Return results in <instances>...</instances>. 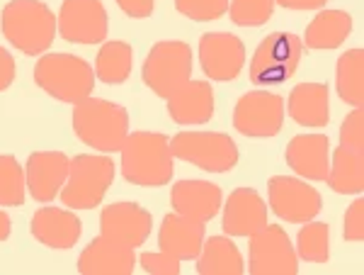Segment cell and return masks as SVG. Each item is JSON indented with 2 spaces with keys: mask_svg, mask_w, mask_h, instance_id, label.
Wrapping results in <instances>:
<instances>
[{
  "mask_svg": "<svg viewBox=\"0 0 364 275\" xmlns=\"http://www.w3.org/2000/svg\"><path fill=\"white\" fill-rule=\"evenodd\" d=\"M122 175L134 185L161 188L173 178L170 139L161 132L127 134L122 144Z\"/></svg>",
  "mask_w": 364,
  "mask_h": 275,
  "instance_id": "obj_1",
  "label": "cell"
},
{
  "mask_svg": "<svg viewBox=\"0 0 364 275\" xmlns=\"http://www.w3.org/2000/svg\"><path fill=\"white\" fill-rule=\"evenodd\" d=\"M3 34L15 49L27 56H39L51 46L58 29L56 15L39 0H10L3 10Z\"/></svg>",
  "mask_w": 364,
  "mask_h": 275,
  "instance_id": "obj_2",
  "label": "cell"
},
{
  "mask_svg": "<svg viewBox=\"0 0 364 275\" xmlns=\"http://www.w3.org/2000/svg\"><path fill=\"white\" fill-rule=\"evenodd\" d=\"M73 132L95 151H119L129 134V113L117 103L85 98L73 108Z\"/></svg>",
  "mask_w": 364,
  "mask_h": 275,
  "instance_id": "obj_3",
  "label": "cell"
},
{
  "mask_svg": "<svg viewBox=\"0 0 364 275\" xmlns=\"http://www.w3.org/2000/svg\"><path fill=\"white\" fill-rule=\"evenodd\" d=\"M34 83L54 100L75 105L90 98L95 88V71L80 56L44 54L34 66Z\"/></svg>",
  "mask_w": 364,
  "mask_h": 275,
  "instance_id": "obj_4",
  "label": "cell"
},
{
  "mask_svg": "<svg viewBox=\"0 0 364 275\" xmlns=\"http://www.w3.org/2000/svg\"><path fill=\"white\" fill-rule=\"evenodd\" d=\"M114 180V161L97 154L70 159L68 178L61 188V202L68 209H92L102 202Z\"/></svg>",
  "mask_w": 364,
  "mask_h": 275,
  "instance_id": "obj_5",
  "label": "cell"
},
{
  "mask_svg": "<svg viewBox=\"0 0 364 275\" xmlns=\"http://www.w3.org/2000/svg\"><path fill=\"white\" fill-rule=\"evenodd\" d=\"M170 151L209 173H226L238 163V146L224 132H180L170 139Z\"/></svg>",
  "mask_w": 364,
  "mask_h": 275,
  "instance_id": "obj_6",
  "label": "cell"
},
{
  "mask_svg": "<svg viewBox=\"0 0 364 275\" xmlns=\"http://www.w3.org/2000/svg\"><path fill=\"white\" fill-rule=\"evenodd\" d=\"M304 44L291 32L267 34L250 61V81L257 85H279L296 73Z\"/></svg>",
  "mask_w": 364,
  "mask_h": 275,
  "instance_id": "obj_7",
  "label": "cell"
},
{
  "mask_svg": "<svg viewBox=\"0 0 364 275\" xmlns=\"http://www.w3.org/2000/svg\"><path fill=\"white\" fill-rule=\"evenodd\" d=\"M141 76H144V83L158 98H170L192 76L190 44L178 42V39H166V42H158L156 46H151Z\"/></svg>",
  "mask_w": 364,
  "mask_h": 275,
  "instance_id": "obj_8",
  "label": "cell"
},
{
  "mask_svg": "<svg viewBox=\"0 0 364 275\" xmlns=\"http://www.w3.org/2000/svg\"><path fill=\"white\" fill-rule=\"evenodd\" d=\"M250 263L252 275H294L299 271V256L291 239L277 224H265L250 234Z\"/></svg>",
  "mask_w": 364,
  "mask_h": 275,
  "instance_id": "obj_9",
  "label": "cell"
},
{
  "mask_svg": "<svg viewBox=\"0 0 364 275\" xmlns=\"http://www.w3.org/2000/svg\"><path fill=\"white\" fill-rule=\"evenodd\" d=\"M284 100L267 90H250L233 108V127L252 139H269L282 130Z\"/></svg>",
  "mask_w": 364,
  "mask_h": 275,
  "instance_id": "obj_10",
  "label": "cell"
},
{
  "mask_svg": "<svg viewBox=\"0 0 364 275\" xmlns=\"http://www.w3.org/2000/svg\"><path fill=\"white\" fill-rule=\"evenodd\" d=\"M267 192L272 212L291 224H301V222L318 217L323 207L321 192L301 178L274 175L267 183Z\"/></svg>",
  "mask_w": 364,
  "mask_h": 275,
  "instance_id": "obj_11",
  "label": "cell"
},
{
  "mask_svg": "<svg viewBox=\"0 0 364 275\" xmlns=\"http://www.w3.org/2000/svg\"><path fill=\"white\" fill-rule=\"evenodd\" d=\"M58 34L70 44H97L107 37V10L100 0H63Z\"/></svg>",
  "mask_w": 364,
  "mask_h": 275,
  "instance_id": "obj_12",
  "label": "cell"
},
{
  "mask_svg": "<svg viewBox=\"0 0 364 275\" xmlns=\"http://www.w3.org/2000/svg\"><path fill=\"white\" fill-rule=\"evenodd\" d=\"M199 63L211 81H233L243 71L245 46L231 32H207L199 39Z\"/></svg>",
  "mask_w": 364,
  "mask_h": 275,
  "instance_id": "obj_13",
  "label": "cell"
},
{
  "mask_svg": "<svg viewBox=\"0 0 364 275\" xmlns=\"http://www.w3.org/2000/svg\"><path fill=\"white\" fill-rule=\"evenodd\" d=\"M154 219L136 202H114L107 204L100 214V232L109 239L136 249L151 237Z\"/></svg>",
  "mask_w": 364,
  "mask_h": 275,
  "instance_id": "obj_14",
  "label": "cell"
},
{
  "mask_svg": "<svg viewBox=\"0 0 364 275\" xmlns=\"http://www.w3.org/2000/svg\"><path fill=\"white\" fill-rule=\"evenodd\" d=\"M70 159L63 151H34L27 159V192L37 202H49L61 192L68 178Z\"/></svg>",
  "mask_w": 364,
  "mask_h": 275,
  "instance_id": "obj_15",
  "label": "cell"
},
{
  "mask_svg": "<svg viewBox=\"0 0 364 275\" xmlns=\"http://www.w3.org/2000/svg\"><path fill=\"white\" fill-rule=\"evenodd\" d=\"M170 204L182 217L207 224L219 214L224 204V192L209 180H178L170 190Z\"/></svg>",
  "mask_w": 364,
  "mask_h": 275,
  "instance_id": "obj_16",
  "label": "cell"
},
{
  "mask_svg": "<svg viewBox=\"0 0 364 275\" xmlns=\"http://www.w3.org/2000/svg\"><path fill=\"white\" fill-rule=\"evenodd\" d=\"M134 266H136L134 249L105 234L87 244L78 259V273L83 275H129Z\"/></svg>",
  "mask_w": 364,
  "mask_h": 275,
  "instance_id": "obj_17",
  "label": "cell"
},
{
  "mask_svg": "<svg viewBox=\"0 0 364 275\" xmlns=\"http://www.w3.org/2000/svg\"><path fill=\"white\" fill-rule=\"evenodd\" d=\"M267 224V204L252 188H236L226 197L221 227L228 237H250Z\"/></svg>",
  "mask_w": 364,
  "mask_h": 275,
  "instance_id": "obj_18",
  "label": "cell"
},
{
  "mask_svg": "<svg viewBox=\"0 0 364 275\" xmlns=\"http://www.w3.org/2000/svg\"><path fill=\"white\" fill-rule=\"evenodd\" d=\"M32 237L37 239L39 244L49 249H58L66 251L73 249L80 239V232H83V224L68 209H58V207H42L32 214Z\"/></svg>",
  "mask_w": 364,
  "mask_h": 275,
  "instance_id": "obj_19",
  "label": "cell"
},
{
  "mask_svg": "<svg viewBox=\"0 0 364 275\" xmlns=\"http://www.w3.org/2000/svg\"><path fill=\"white\" fill-rule=\"evenodd\" d=\"M287 163L301 178L326 180L331 168V142L326 134H299L287 144Z\"/></svg>",
  "mask_w": 364,
  "mask_h": 275,
  "instance_id": "obj_20",
  "label": "cell"
},
{
  "mask_svg": "<svg viewBox=\"0 0 364 275\" xmlns=\"http://www.w3.org/2000/svg\"><path fill=\"white\" fill-rule=\"evenodd\" d=\"M168 100V113L178 125H204L214 117L216 100L207 81H187Z\"/></svg>",
  "mask_w": 364,
  "mask_h": 275,
  "instance_id": "obj_21",
  "label": "cell"
},
{
  "mask_svg": "<svg viewBox=\"0 0 364 275\" xmlns=\"http://www.w3.org/2000/svg\"><path fill=\"white\" fill-rule=\"evenodd\" d=\"M204 224L195 219H187L173 212L163 217L161 232H158V247L166 254L175 256L178 261H195L204 244Z\"/></svg>",
  "mask_w": 364,
  "mask_h": 275,
  "instance_id": "obj_22",
  "label": "cell"
},
{
  "mask_svg": "<svg viewBox=\"0 0 364 275\" xmlns=\"http://www.w3.org/2000/svg\"><path fill=\"white\" fill-rule=\"evenodd\" d=\"M287 110L301 127H326L331 122V90L326 83H299L287 100Z\"/></svg>",
  "mask_w": 364,
  "mask_h": 275,
  "instance_id": "obj_23",
  "label": "cell"
},
{
  "mask_svg": "<svg viewBox=\"0 0 364 275\" xmlns=\"http://www.w3.org/2000/svg\"><path fill=\"white\" fill-rule=\"evenodd\" d=\"M352 32V17L345 10H321L306 27L304 42L309 49H338Z\"/></svg>",
  "mask_w": 364,
  "mask_h": 275,
  "instance_id": "obj_24",
  "label": "cell"
},
{
  "mask_svg": "<svg viewBox=\"0 0 364 275\" xmlns=\"http://www.w3.org/2000/svg\"><path fill=\"white\" fill-rule=\"evenodd\" d=\"M197 271L202 275H240L245 271L243 256L226 237H211L202 244L197 256Z\"/></svg>",
  "mask_w": 364,
  "mask_h": 275,
  "instance_id": "obj_25",
  "label": "cell"
},
{
  "mask_svg": "<svg viewBox=\"0 0 364 275\" xmlns=\"http://www.w3.org/2000/svg\"><path fill=\"white\" fill-rule=\"evenodd\" d=\"M326 183L340 195H360L364 188V156L360 151L338 146L333 151Z\"/></svg>",
  "mask_w": 364,
  "mask_h": 275,
  "instance_id": "obj_26",
  "label": "cell"
},
{
  "mask_svg": "<svg viewBox=\"0 0 364 275\" xmlns=\"http://www.w3.org/2000/svg\"><path fill=\"white\" fill-rule=\"evenodd\" d=\"M134 66V49L129 42L114 39V42H105L100 46L95 58V78L107 85H122L129 78Z\"/></svg>",
  "mask_w": 364,
  "mask_h": 275,
  "instance_id": "obj_27",
  "label": "cell"
},
{
  "mask_svg": "<svg viewBox=\"0 0 364 275\" xmlns=\"http://www.w3.org/2000/svg\"><path fill=\"white\" fill-rule=\"evenodd\" d=\"M336 88L343 103L352 108L364 105V51L350 49L338 58L336 66Z\"/></svg>",
  "mask_w": 364,
  "mask_h": 275,
  "instance_id": "obj_28",
  "label": "cell"
},
{
  "mask_svg": "<svg viewBox=\"0 0 364 275\" xmlns=\"http://www.w3.org/2000/svg\"><path fill=\"white\" fill-rule=\"evenodd\" d=\"M296 256L309 263H326L331 259V227L323 222H304L296 239Z\"/></svg>",
  "mask_w": 364,
  "mask_h": 275,
  "instance_id": "obj_29",
  "label": "cell"
},
{
  "mask_svg": "<svg viewBox=\"0 0 364 275\" xmlns=\"http://www.w3.org/2000/svg\"><path fill=\"white\" fill-rule=\"evenodd\" d=\"M27 195L25 168L10 154H0V207H22Z\"/></svg>",
  "mask_w": 364,
  "mask_h": 275,
  "instance_id": "obj_30",
  "label": "cell"
},
{
  "mask_svg": "<svg viewBox=\"0 0 364 275\" xmlns=\"http://www.w3.org/2000/svg\"><path fill=\"white\" fill-rule=\"evenodd\" d=\"M274 13V0H228V15L240 27H262Z\"/></svg>",
  "mask_w": 364,
  "mask_h": 275,
  "instance_id": "obj_31",
  "label": "cell"
},
{
  "mask_svg": "<svg viewBox=\"0 0 364 275\" xmlns=\"http://www.w3.org/2000/svg\"><path fill=\"white\" fill-rule=\"evenodd\" d=\"M175 8L195 22H211L228 13V0H175Z\"/></svg>",
  "mask_w": 364,
  "mask_h": 275,
  "instance_id": "obj_32",
  "label": "cell"
},
{
  "mask_svg": "<svg viewBox=\"0 0 364 275\" xmlns=\"http://www.w3.org/2000/svg\"><path fill=\"white\" fill-rule=\"evenodd\" d=\"M340 146L352 151H364V113L362 108H355L345 117L343 127H340Z\"/></svg>",
  "mask_w": 364,
  "mask_h": 275,
  "instance_id": "obj_33",
  "label": "cell"
},
{
  "mask_svg": "<svg viewBox=\"0 0 364 275\" xmlns=\"http://www.w3.org/2000/svg\"><path fill=\"white\" fill-rule=\"evenodd\" d=\"M141 268L151 275H178L180 261L175 256L166 254V251H161V254L146 251V254H141Z\"/></svg>",
  "mask_w": 364,
  "mask_h": 275,
  "instance_id": "obj_34",
  "label": "cell"
},
{
  "mask_svg": "<svg viewBox=\"0 0 364 275\" xmlns=\"http://www.w3.org/2000/svg\"><path fill=\"white\" fill-rule=\"evenodd\" d=\"M343 237H345V242H362L364 239V202H362V197H357V200L348 207V212H345Z\"/></svg>",
  "mask_w": 364,
  "mask_h": 275,
  "instance_id": "obj_35",
  "label": "cell"
},
{
  "mask_svg": "<svg viewBox=\"0 0 364 275\" xmlns=\"http://www.w3.org/2000/svg\"><path fill=\"white\" fill-rule=\"evenodd\" d=\"M117 5H119L129 17H136V20H141V17H149L151 13H154L156 0H117Z\"/></svg>",
  "mask_w": 364,
  "mask_h": 275,
  "instance_id": "obj_36",
  "label": "cell"
},
{
  "mask_svg": "<svg viewBox=\"0 0 364 275\" xmlns=\"http://www.w3.org/2000/svg\"><path fill=\"white\" fill-rule=\"evenodd\" d=\"M15 81V58L8 49L0 46V93L8 90Z\"/></svg>",
  "mask_w": 364,
  "mask_h": 275,
  "instance_id": "obj_37",
  "label": "cell"
},
{
  "mask_svg": "<svg viewBox=\"0 0 364 275\" xmlns=\"http://www.w3.org/2000/svg\"><path fill=\"white\" fill-rule=\"evenodd\" d=\"M287 10H321L328 0H274Z\"/></svg>",
  "mask_w": 364,
  "mask_h": 275,
  "instance_id": "obj_38",
  "label": "cell"
},
{
  "mask_svg": "<svg viewBox=\"0 0 364 275\" xmlns=\"http://www.w3.org/2000/svg\"><path fill=\"white\" fill-rule=\"evenodd\" d=\"M10 229H13V222H10L8 214L0 209V242H5V239L10 237Z\"/></svg>",
  "mask_w": 364,
  "mask_h": 275,
  "instance_id": "obj_39",
  "label": "cell"
}]
</instances>
